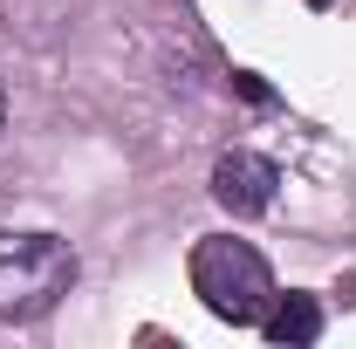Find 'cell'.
<instances>
[{
    "instance_id": "6da1fadb",
    "label": "cell",
    "mask_w": 356,
    "mask_h": 349,
    "mask_svg": "<svg viewBox=\"0 0 356 349\" xmlns=\"http://www.w3.org/2000/svg\"><path fill=\"white\" fill-rule=\"evenodd\" d=\"M192 295L206 302V315H220L233 329H261V315L274 308V267L261 261V247L233 240V233H213L192 247Z\"/></svg>"
},
{
    "instance_id": "277c9868",
    "label": "cell",
    "mask_w": 356,
    "mask_h": 349,
    "mask_svg": "<svg viewBox=\"0 0 356 349\" xmlns=\"http://www.w3.org/2000/svg\"><path fill=\"white\" fill-rule=\"evenodd\" d=\"M261 336L274 349H309L322 336V302L315 295H274V308L261 315Z\"/></svg>"
},
{
    "instance_id": "3957f363",
    "label": "cell",
    "mask_w": 356,
    "mask_h": 349,
    "mask_svg": "<svg viewBox=\"0 0 356 349\" xmlns=\"http://www.w3.org/2000/svg\"><path fill=\"white\" fill-rule=\"evenodd\" d=\"M274 185H281V172H274V158H261V151H226L220 165H213V199L233 219H261L274 206Z\"/></svg>"
},
{
    "instance_id": "7a4b0ae2",
    "label": "cell",
    "mask_w": 356,
    "mask_h": 349,
    "mask_svg": "<svg viewBox=\"0 0 356 349\" xmlns=\"http://www.w3.org/2000/svg\"><path fill=\"white\" fill-rule=\"evenodd\" d=\"M76 254L55 233H0V315L7 322H42L69 295Z\"/></svg>"
},
{
    "instance_id": "8992f818",
    "label": "cell",
    "mask_w": 356,
    "mask_h": 349,
    "mask_svg": "<svg viewBox=\"0 0 356 349\" xmlns=\"http://www.w3.org/2000/svg\"><path fill=\"white\" fill-rule=\"evenodd\" d=\"M309 7H329V0H309Z\"/></svg>"
},
{
    "instance_id": "5b68a950",
    "label": "cell",
    "mask_w": 356,
    "mask_h": 349,
    "mask_svg": "<svg viewBox=\"0 0 356 349\" xmlns=\"http://www.w3.org/2000/svg\"><path fill=\"white\" fill-rule=\"evenodd\" d=\"M0 124H7V96H0Z\"/></svg>"
}]
</instances>
